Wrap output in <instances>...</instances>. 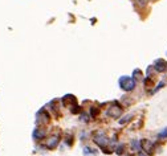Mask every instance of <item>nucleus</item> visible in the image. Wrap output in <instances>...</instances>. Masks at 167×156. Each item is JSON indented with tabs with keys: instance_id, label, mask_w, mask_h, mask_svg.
Returning a JSON list of instances; mask_svg holds the SVG:
<instances>
[{
	"instance_id": "obj_1",
	"label": "nucleus",
	"mask_w": 167,
	"mask_h": 156,
	"mask_svg": "<svg viewBox=\"0 0 167 156\" xmlns=\"http://www.w3.org/2000/svg\"><path fill=\"white\" fill-rule=\"evenodd\" d=\"M120 86L126 91H131L135 88V81L131 77H121L120 78Z\"/></svg>"
},
{
	"instance_id": "obj_2",
	"label": "nucleus",
	"mask_w": 167,
	"mask_h": 156,
	"mask_svg": "<svg viewBox=\"0 0 167 156\" xmlns=\"http://www.w3.org/2000/svg\"><path fill=\"white\" fill-rule=\"evenodd\" d=\"M121 114H122V109L120 106H113L110 109H107L106 111V115L110 118H118V116H121Z\"/></svg>"
},
{
	"instance_id": "obj_3",
	"label": "nucleus",
	"mask_w": 167,
	"mask_h": 156,
	"mask_svg": "<svg viewBox=\"0 0 167 156\" xmlns=\"http://www.w3.org/2000/svg\"><path fill=\"white\" fill-rule=\"evenodd\" d=\"M154 68H155V70H157V72L162 73V72H164V70L167 69V62L164 61V60H158V61H155Z\"/></svg>"
},
{
	"instance_id": "obj_4",
	"label": "nucleus",
	"mask_w": 167,
	"mask_h": 156,
	"mask_svg": "<svg viewBox=\"0 0 167 156\" xmlns=\"http://www.w3.org/2000/svg\"><path fill=\"white\" fill-rule=\"evenodd\" d=\"M57 144H58V138H57V136L51 138L49 142H48V148H54Z\"/></svg>"
},
{
	"instance_id": "obj_5",
	"label": "nucleus",
	"mask_w": 167,
	"mask_h": 156,
	"mask_svg": "<svg viewBox=\"0 0 167 156\" xmlns=\"http://www.w3.org/2000/svg\"><path fill=\"white\" fill-rule=\"evenodd\" d=\"M45 135V131H41V130H35L33 131V138L35 139H41V138H44Z\"/></svg>"
},
{
	"instance_id": "obj_6",
	"label": "nucleus",
	"mask_w": 167,
	"mask_h": 156,
	"mask_svg": "<svg viewBox=\"0 0 167 156\" xmlns=\"http://www.w3.org/2000/svg\"><path fill=\"white\" fill-rule=\"evenodd\" d=\"M141 143H142V147H143V148H146V150H148V151L151 150L153 144L150 143V142H148V140H146V139H143V140H142Z\"/></svg>"
},
{
	"instance_id": "obj_7",
	"label": "nucleus",
	"mask_w": 167,
	"mask_h": 156,
	"mask_svg": "<svg viewBox=\"0 0 167 156\" xmlns=\"http://www.w3.org/2000/svg\"><path fill=\"white\" fill-rule=\"evenodd\" d=\"M131 148L135 151V150H141L142 147L139 146V142H138V140H133V142H131Z\"/></svg>"
},
{
	"instance_id": "obj_8",
	"label": "nucleus",
	"mask_w": 167,
	"mask_h": 156,
	"mask_svg": "<svg viewBox=\"0 0 167 156\" xmlns=\"http://www.w3.org/2000/svg\"><path fill=\"white\" fill-rule=\"evenodd\" d=\"M90 114H91V116H96V115H97V114H98V109H97V107H91Z\"/></svg>"
},
{
	"instance_id": "obj_9",
	"label": "nucleus",
	"mask_w": 167,
	"mask_h": 156,
	"mask_svg": "<svg viewBox=\"0 0 167 156\" xmlns=\"http://www.w3.org/2000/svg\"><path fill=\"white\" fill-rule=\"evenodd\" d=\"M122 151H123V144H121V146H118V148L115 150V152L118 153V155H121V153H122Z\"/></svg>"
},
{
	"instance_id": "obj_10",
	"label": "nucleus",
	"mask_w": 167,
	"mask_h": 156,
	"mask_svg": "<svg viewBox=\"0 0 167 156\" xmlns=\"http://www.w3.org/2000/svg\"><path fill=\"white\" fill-rule=\"evenodd\" d=\"M130 118H131V115H127V116H125V118H123V119H121V120H120V123H121V125H123V123H125V122H127V120H129Z\"/></svg>"
},
{
	"instance_id": "obj_11",
	"label": "nucleus",
	"mask_w": 167,
	"mask_h": 156,
	"mask_svg": "<svg viewBox=\"0 0 167 156\" xmlns=\"http://www.w3.org/2000/svg\"><path fill=\"white\" fill-rule=\"evenodd\" d=\"M147 1H148V0H137V3H138L139 5H142V7L146 5V4H147Z\"/></svg>"
},
{
	"instance_id": "obj_12",
	"label": "nucleus",
	"mask_w": 167,
	"mask_h": 156,
	"mask_svg": "<svg viewBox=\"0 0 167 156\" xmlns=\"http://www.w3.org/2000/svg\"><path fill=\"white\" fill-rule=\"evenodd\" d=\"M158 136H159V138H166L167 136V128H164V131H162Z\"/></svg>"
},
{
	"instance_id": "obj_13",
	"label": "nucleus",
	"mask_w": 167,
	"mask_h": 156,
	"mask_svg": "<svg viewBox=\"0 0 167 156\" xmlns=\"http://www.w3.org/2000/svg\"><path fill=\"white\" fill-rule=\"evenodd\" d=\"M163 85H164V82H161V83L158 85V86H157V89H155V90H154V91H153V93H155V91H158V90H159V89H161V88H162V86H163Z\"/></svg>"
},
{
	"instance_id": "obj_14",
	"label": "nucleus",
	"mask_w": 167,
	"mask_h": 156,
	"mask_svg": "<svg viewBox=\"0 0 167 156\" xmlns=\"http://www.w3.org/2000/svg\"><path fill=\"white\" fill-rule=\"evenodd\" d=\"M138 156H147V155H146V153H143V152H139Z\"/></svg>"
},
{
	"instance_id": "obj_15",
	"label": "nucleus",
	"mask_w": 167,
	"mask_h": 156,
	"mask_svg": "<svg viewBox=\"0 0 167 156\" xmlns=\"http://www.w3.org/2000/svg\"><path fill=\"white\" fill-rule=\"evenodd\" d=\"M126 156H130V155H126Z\"/></svg>"
},
{
	"instance_id": "obj_16",
	"label": "nucleus",
	"mask_w": 167,
	"mask_h": 156,
	"mask_svg": "<svg viewBox=\"0 0 167 156\" xmlns=\"http://www.w3.org/2000/svg\"><path fill=\"white\" fill-rule=\"evenodd\" d=\"M166 70H167V69H166Z\"/></svg>"
}]
</instances>
